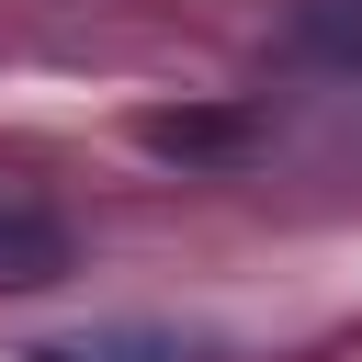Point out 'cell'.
<instances>
[{
  "instance_id": "2",
  "label": "cell",
  "mask_w": 362,
  "mask_h": 362,
  "mask_svg": "<svg viewBox=\"0 0 362 362\" xmlns=\"http://www.w3.org/2000/svg\"><path fill=\"white\" fill-rule=\"evenodd\" d=\"M57 272H68V226H57V215H34V204H0V294L57 283Z\"/></svg>"
},
{
  "instance_id": "1",
  "label": "cell",
  "mask_w": 362,
  "mask_h": 362,
  "mask_svg": "<svg viewBox=\"0 0 362 362\" xmlns=\"http://www.w3.org/2000/svg\"><path fill=\"white\" fill-rule=\"evenodd\" d=\"M136 136L158 158H249L260 147V113H147Z\"/></svg>"
},
{
  "instance_id": "3",
  "label": "cell",
  "mask_w": 362,
  "mask_h": 362,
  "mask_svg": "<svg viewBox=\"0 0 362 362\" xmlns=\"http://www.w3.org/2000/svg\"><path fill=\"white\" fill-rule=\"evenodd\" d=\"M34 362H204V351L170 328H90V339H45Z\"/></svg>"
}]
</instances>
